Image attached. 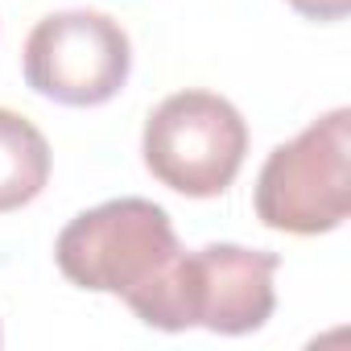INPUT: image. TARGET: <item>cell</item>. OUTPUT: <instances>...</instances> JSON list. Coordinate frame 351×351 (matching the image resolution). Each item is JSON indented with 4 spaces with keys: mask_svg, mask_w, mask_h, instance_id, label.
Listing matches in <instances>:
<instances>
[{
    "mask_svg": "<svg viewBox=\"0 0 351 351\" xmlns=\"http://www.w3.org/2000/svg\"><path fill=\"white\" fill-rule=\"evenodd\" d=\"M178 252L182 244L165 207L149 199L99 203L75 215L54 244V261L71 285L124 298L132 314L157 293Z\"/></svg>",
    "mask_w": 351,
    "mask_h": 351,
    "instance_id": "cell-1",
    "label": "cell"
},
{
    "mask_svg": "<svg viewBox=\"0 0 351 351\" xmlns=\"http://www.w3.org/2000/svg\"><path fill=\"white\" fill-rule=\"evenodd\" d=\"M281 269L277 252L207 244L199 252H178L157 293L141 306V322L157 330L207 326L215 335L261 330L277 310L273 273Z\"/></svg>",
    "mask_w": 351,
    "mask_h": 351,
    "instance_id": "cell-2",
    "label": "cell"
},
{
    "mask_svg": "<svg viewBox=\"0 0 351 351\" xmlns=\"http://www.w3.org/2000/svg\"><path fill=\"white\" fill-rule=\"evenodd\" d=\"M351 211V112L335 108L277 145L256 178V219L289 236L343 228Z\"/></svg>",
    "mask_w": 351,
    "mask_h": 351,
    "instance_id": "cell-3",
    "label": "cell"
},
{
    "mask_svg": "<svg viewBox=\"0 0 351 351\" xmlns=\"http://www.w3.org/2000/svg\"><path fill=\"white\" fill-rule=\"evenodd\" d=\"M141 153L161 186L186 199H215L244 165L248 124L215 91H178L145 120Z\"/></svg>",
    "mask_w": 351,
    "mask_h": 351,
    "instance_id": "cell-4",
    "label": "cell"
},
{
    "mask_svg": "<svg viewBox=\"0 0 351 351\" xmlns=\"http://www.w3.org/2000/svg\"><path fill=\"white\" fill-rule=\"evenodd\" d=\"M128 34L108 13H50L25 38V83L66 108H99L116 99L128 83Z\"/></svg>",
    "mask_w": 351,
    "mask_h": 351,
    "instance_id": "cell-5",
    "label": "cell"
},
{
    "mask_svg": "<svg viewBox=\"0 0 351 351\" xmlns=\"http://www.w3.org/2000/svg\"><path fill=\"white\" fill-rule=\"evenodd\" d=\"M50 182V141L21 112L0 108V215L21 211Z\"/></svg>",
    "mask_w": 351,
    "mask_h": 351,
    "instance_id": "cell-6",
    "label": "cell"
},
{
    "mask_svg": "<svg viewBox=\"0 0 351 351\" xmlns=\"http://www.w3.org/2000/svg\"><path fill=\"white\" fill-rule=\"evenodd\" d=\"M289 9L310 21H343L351 13V0H289Z\"/></svg>",
    "mask_w": 351,
    "mask_h": 351,
    "instance_id": "cell-7",
    "label": "cell"
}]
</instances>
